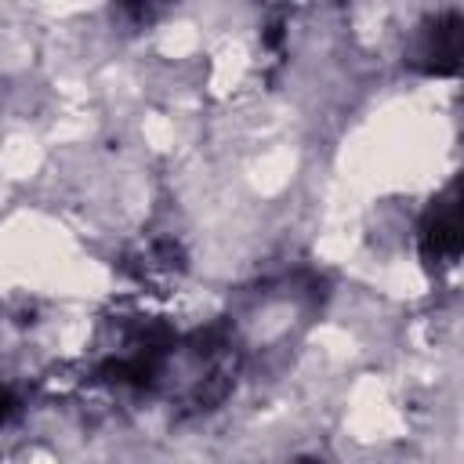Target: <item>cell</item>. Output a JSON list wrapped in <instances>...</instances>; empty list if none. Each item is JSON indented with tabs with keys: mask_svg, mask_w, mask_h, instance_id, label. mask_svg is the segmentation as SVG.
<instances>
[{
	"mask_svg": "<svg viewBox=\"0 0 464 464\" xmlns=\"http://www.w3.org/2000/svg\"><path fill=\"white\" fill-rule=\"evenodd\" d=\"M420 250L431 265H450L457 257V250H460V218H457L453 192L428 210V218L420 225Z\"/></svg>",
	"mask_w": 464,
	"mask_h": 464,
	"instance_id": "1",
	"label": "cell"
},
{
	"mask_svg": "<svg viewBox=\"0 0 464 464\" xmlns=\"http://www.w3.org/2000/svg\"><path fill=\"white\" fill-rule=\"evenodd\" d=\"M457 54H460V18L457 14L435 18L420 33V44H417L420 65L428 72H450V69H457Z\"/></svg>",
	"mask_w": 464,
	"mask_h": 464,
	"instance_id": "2",
	"label": "cell"
},
{
	"mask_svg": "<svg viewBox=\"0 0 464 464\" xmlns=\"http://www.w3.org/2000/svg\"><path fill=\"white\" fill-rule=\"evenodd\" d=\"M7 410H11V399H7V395H4V392H0V420H4V417H7Z\"/></svg>",
	"mask_w": 464,
	"mask_h": 464,
	"instance_id": "3",
	"label": "cell"
}]
</instances>
